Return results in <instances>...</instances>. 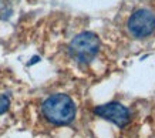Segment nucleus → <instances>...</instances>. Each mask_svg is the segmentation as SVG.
I'll list each match as a JSON object with an SVG mask.
<instances>
[{
  "label": "nucleus",
  "mask_w": 155,
  "mask_h": 138,
  "mask_svg": "<svg viewBox=\"0 0 155 138\" xmlns=\"http://www.w3.org/2000/svg\"><path fill=\"white\" fill-rule=\"evenodd\" d=\"M127 33L134 40H144L155 33V15L150 9L134 10L127 20Z\"/></svg>",
  "instance_id": "obj_4"
},
{
  "label": "nucleus",
  "mask_w": 155,
  "mask_h": 138,
  "mask_svg": "<svg viewBox=\"0 0 155 138\" xmlns=\"http://www.w3.org/2000/svg\"><path fill=\"white\" fill-rule=\"evenodd\" d=\"M142 110L144 105H128L114 100L93 107L91 117L115 127L118 131V138H140V133L142 130V124L145 123L147 115L142 114Z\"/></svg>",
  "instance_id": "obj_2"
},
{
  "label": "nucleus",
  "mask_w": 155,
  "mask_h": 138,
  "mask_svg": "<svg viewBox=\"0 0 155 138\" xmlns=\"http://www.w3.org/2000/svg\"><path fill=\"white\" fill-rule=\"evenodd\" d=\"M14 90L13 87H7L0 84V118L10 114V111L14 105Z\"/></svg>",
  "instance_id": "obj_5"
},
{
  "label": "nucleus",
  "mask_w": 155,
  "mask_h": 138,
  "mask_svg": "<svg viewBox=\"0 0 155 138\" xmlns=\"http://www.w3.org/2000/svg\"><path fill=\"white\" fill-rule=\"evenodd\" d=\"M145 124L152 133V135L155 137V98L152 101V104L148 105V111H147L145 115Z\"/></svg>",
  "instance_id": "obj_6"
},
{
  "label": "nucleus",
  "mask_w": 155,
  "mask_h": 138,
  "mask_svg": "<svg viewBox=\"0 0 155 138\" xmlns=\"http://www.w3.org/2000/svg\"><path fill=\"white\" fill-rule=\"evenodd\" d=\"M78 101L68 91H53L40 98L36 105V127L38 130H57L70 127L78 118Z\"/></svg>",
  "instance_id": "obj_1"
},
{
  "label": "nucleus",
  "mask_w": 155,
  "mask_h": 138,
  "mask_svg": "<svg viewBox=\"0 0 155 138\" xmlns=\"http://www.w3.org/2000/svg\"><path fill=\"white\" fill-rule=\"evenodd\" d=\"M104 44L93 31L77 33L64 48V58L77 71H95L94 67L104 60Z\"/></svg>",
  "instance_id": "obj_3"
}]
</instances>
